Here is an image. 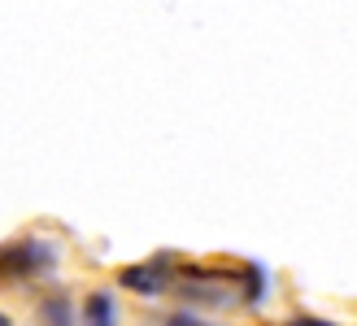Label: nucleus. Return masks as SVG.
<instances>
[{"mask_svg": "<svg viewBox=\"0 0 357 326\" xmlns=\"http://www.w3.org/2000/svg\"><path fill=\"white\" fill-rule=\"evenodd\" d=\"M57 270V248L44 240H17L0 248V279H44Z\"/></svg>", "mask_w": 357, "mask_h": 326, "instance_id": "nucleus-1", "label": "nucleus"}, {"mask_svg": "<svg viewBox=\"0 0 357 326\" xmlns=\"http://www.w3.org/2000/svg\"><path fill=\"white\" fill-rule=\"evenodd\" d=\"M170 274H174V270L166 261H144V265L122 270L118 283L127 287V292H139V296H162L166 287H170Z\"/></svg>", "mask_w": 357, "mask_h": 326, "instance_id": "nucleus-2", "label": "nucleus"}, {"mask_svg": "<svg viewBox=\"0 0 357 326\" xmlns=\"http://www.w3.org/2000/svg\"><path fill=\"white\" fill-rule=\"evenodd\" d=\"M83 326H118V300L114 292H92L83 300Z\"/></svg>", "mask_w": 357, "mask_h": 326, "instance_id": "nucleus-3", "label": "nucleus"}, {"mask_svg": "<svg viewBox=\"0 0 357 326\" xmlns=\"http://www.w3.org/2000/svg\"><path fill=\"white\" fill-rule=\"evenodd\" d=\"M40 318H44V326H75V300L48 296V300H40Z\"/></svg>", "mask_w": 357, "mask_h": 326, "instance_id": "nucleus-4", "label": "nucleus"}, {"mask_svg": "<svg viewBox=\"0 0 357 326\" xmlns=\"http://www.w3.org/2000/svg\"><path fill=\"white\" fill-rule=\"evenodd\" d=\"M162 326H218V322H205V318H196V313H170Z\"/></svg>", "mask_w": 357, "mask_h": 326, "instance_id": "nucleus-5", "label": "nucleus"}, {"mask_svg": "<svg viewBox=\"0 0 357 326\" xmlns=\"http://www.w3.org/2000/svg\"><path fill=\"white\" fill-rule=\"evenodd\" d=\"M296 326H327V322H296Z\"/></svg>", "mask_w": 357, "mask_h": 326, "instance_id": "nucleus-6", "label": "nucleus"}, {"mask_svg": "<svg viewBox=\"0 0 357 326\" xmlns=\"http://www.w3.org/2000/svg\"><path fill=\"white\" fill-rule=\"evenodd\" d=\"M0 326H9V318H5V313H0Z\"/></svg>", "mask_w": 357, "mask_h": 326, "instance_id": "nucleus-7", "label": "nucleus"}]
</instances>
